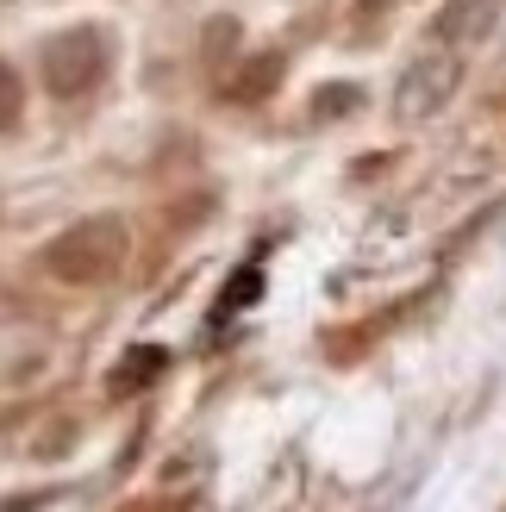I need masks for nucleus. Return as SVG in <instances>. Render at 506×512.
<instances>
[{"label":"nucleus","instance_id":"5","mask_svg":"<svg viewBox=\"0 0 506 512\" xmlns=\"http://www.w3.org/2000/svg\"><path fill=\"white\" fill-rule=\"evenodd\" d=\"M163 369H169V350H163V344H132V350L119 356V369L107 375V388H113V394H144Z\"/></svg>","mask_w":506,"mask_h":512},{"label":"nucleus","instance_id":"3","mask_svg":"<svg viewBox=\"0 0 506 512\" xmlns=\"http://www.w3.org/2000/svg\"><path fill=\"white\" fill-rule=\"evenodd\" d=\"M457 82H463V50L432 44L407 75H400V88H394V119H400V125H419V119L444 113L450 94H457Z\"/></svg>","mask_w":506,"mask_h":512},{"label":"nucleus","instance_id":"1","mask_svg":"<svg viewBox=\"0 0 506 512\" xmlns=\"http://www.w3.org/2000/svg\"><path fill=\"white\" fill-rule=\"evenodd\" d=\"M125 256H132L125 219L94 213V219H75L69 232H57L44 244V269L57 281H69V288H107V281L125 269Z\"/></svg>","mask_w":506,"mask_h":512},{"label":"nucleus","instance_id":"8","mask_svg":"<svg viewBox=\"0 0 506 512\" xmlns=\"http://www.w3.org/2000/svg\"><path fill=\"white\" fill-rule=\"evenodd\" d=\"M19 107H25V94H19V75L0 63V132H7V125L19 119Z\"/></svg>","mask_w":506,"mask_h":512},{"label":"nucleus","instance_id":"6","mask_svg":"<svg viewBox=\"0 0 506 512\" xmlns=\"http://www.w3.org/2000/svg\"><path fill=\"white\" fill-rule=\"evenodd\" d=\"M275 88H282V57H250L238 75H225V82H219V94L238 100V107H257V100L275 94Z\"/></svg>","mask_w":506,"mask_h":512},{"label":"nucleus","instance_id":"4","mask_svg":"<svg viewBox=\"0 0 506 512\" xmlns=\"http://www.w3.org/2000/svg\"><path fill=\"white\" fill-rule=\"evenodd\" d=\"M500 13H506V0H444L438 19H432V44L469 50V44H482V38L494 32Z\"/></svg>","mask_w":506,"mask_h":512},{"label":"nucleus","instance_id":"7","mask_svg":"<svg viewBox=\"0 0 506 512\" xmlns=\"http://www.w3.org/2000/svg\"><path fill=\"white\" fill-rule=\"evenodd\" d=\"M257 294H263V269H238L232 288H225V300H219V319H225V313H244Z\"/></svg>","mask_w":506,"mask_h":512},{"label":"nucleus","instance_id":"9","mask_svg":"<svg viewBox=\"0 0 506 512\" xmlns=\"http://www.w3.org/2000/svg\"><path fill=\"white\" fill-rule=\"evenodd\" d=\"M350 107H357V88H325V94H319V119L350 113Z\"/></svg>","mask_w":506,"mask_h":512},{"label":"nucleus","instance_id":"2","mask_svg":"<svg viewBox=\"0 0 506 512\" xmlns=\"http://www.w3.org/2000/svg\"><path fill=\"white\" fill-rule=\"evenodd\" d=\"M107 82V32L94 25H75V32H57L44 44V88L57 100H75V94H94Z\"/></svg>","mask_w":506,"mask_h":512}]
</instances>
